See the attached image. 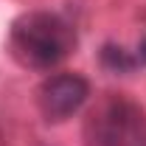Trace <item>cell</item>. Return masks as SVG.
<instances>
[{"label":"cell","mask_w":146,"mask_h":146,"mask_svg":"<svg viewBox=\"0 0 146 146\" xmlns=\"http://www.w3.org/2000/svg\"><path fill=\"white\" fill-rule=\"evenodd\" d=\"M76 48V31L54 11H25L11 23L9 54L25 70H54Z\"/></svg>","instance_id":"6da1fadb"},{"label":"cell","mask_w":146,"mask_h":146,"mask_svg":"<svg viewBox=\"0 0 146 146\" xmlns=\"http://www.w3.org/2000/svg\"><path fill=\"white\" fill-rule=\"evenodd\" d=\"M84 146H146V110L127 96H104L82 127Z\"/></svg>","instance_id":"7a4b0ae2"},{"label":"cell","mask_w":146,"mask_h":146,"mask_svg":"<svg viewBox=\"0 0 146 146\" xmlns=\"http://www.w3.org/2000/svg\"><path fill=\"white\" fill-rule=\"evenodd\" d=\"M90 98V82L79 73H56L48 76L39 90H36V104L39 112L45 115V121L62 124L73 118L79 110L84 107V101Z\"/></svg>","instance_id":"3957f363"},{"label":"cell","mask_w":146,"mask_h":146,"mask_svg":"<svg viewBox=\"0 0 146 146\" xmlns=\"http://www.w3.org/2000/svg\"><path fill=\"white\" fill-rule=\"evenodd\" d=\"M98 62H101V68H107L110 73H132L135 68H138L135 54H129L127 48H121V45H115V42L101 45Z\"/></svg>","instance_id":"277c9868"},{"label":"cell","mask_w":146,"mask_h":146,"mask_svg":"<svg viewBox=\"0 0 146 146\" xmlns=\"http://www.w3.org/2000/svg\"><path fill=\"white\" fill-rule=\"evenodd\" d=\"M135 59H138V68H143L146 65V36L138 42V51H135Z\"/></svg>","instance_id":"5b68a950"}]
</instances>
